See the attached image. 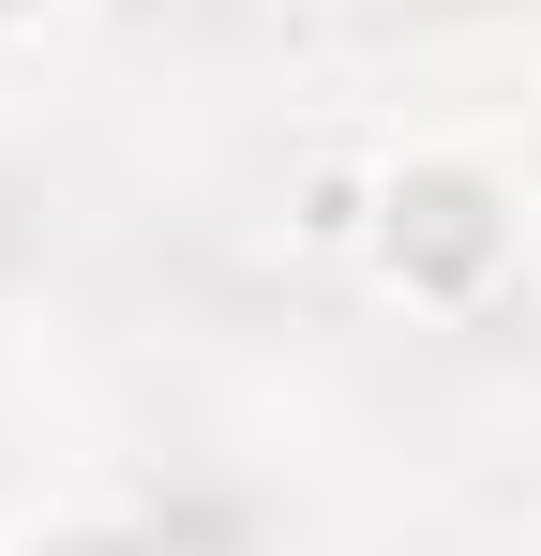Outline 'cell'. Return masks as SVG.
<instances>
[{"instance_id":"cell-1","label":"cell","mask_w":541,"mask_h":556,"mask_svg":"<svg viewBox=\"0 0 541 556\" xmlns=\"http://www.w3.org/2000/svg\"><path fill=\"white\" fill-rule=\"evenodd\" d=\"M406 211H422V256H437V271H481V241H496V211H481L466 181H422Z\"/></svg>"}]
</instances>
